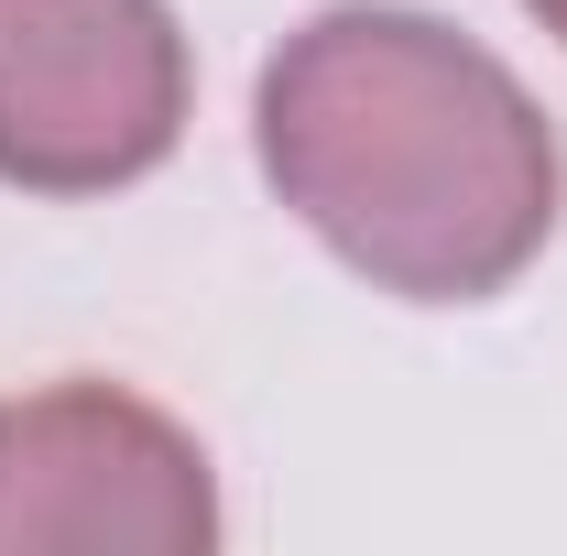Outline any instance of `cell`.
Segmentation results:
<instances>
[{"instance_id": "6da1fadb", "label": "cell", "mask_w": 567, "mask_h": 556, "mask_svg": "<svg viewBox=\"0 0 567 556\" xmlns=\"http://www.w3.org/2000/svg\"><path fill=\"white\" fill-rule=\"evenodd\" d=\"M274 197L404 306H481L557 240V121L436 11L339 0L251 87Z\"/></svg>"}, {"instance_id": "7a4b0ae2", "label": "cell", "mask_w": 567, "mask_h": 556, "mask_svg": "<svg viewBox=\"0 0 567 556\" xmlns=\"http://www.w3.org/2000/svg\"><path fill=\"white\" fill-rule=\"evenodd\" d=\"M186 87L164 0H0V186H142L186 142Z\"/></svg>"}, {"instance_id": "3957f363", "label": "cell", "mask_w": 567, "mask_h": 556, "mask_svg": "<svg viewBox=\"0 0 567 556\" xmlns=\"http://www.w3.org/2000/svg\"><path fill=\"white\" fill-rule=\"evenodd\" d=\"M33 546H132L197 556L218 546L208 447L121 382H44L0 404V556Z\"/></svg>"}, {"instance_id": "277c9868", "label": "cell", "mask_w": 567, "mask_h": 556, "mask_svg": "<svg viewBox=\"0 0 567 556\" xmlns=\"http://www.w3.org/2000/svg\"><path fill=\"white\" fill-rule=\"evenodd\" d=\"M524 11H535V22H546V33L567 44V0H524Z\"/></svg>"}]
</instances>
